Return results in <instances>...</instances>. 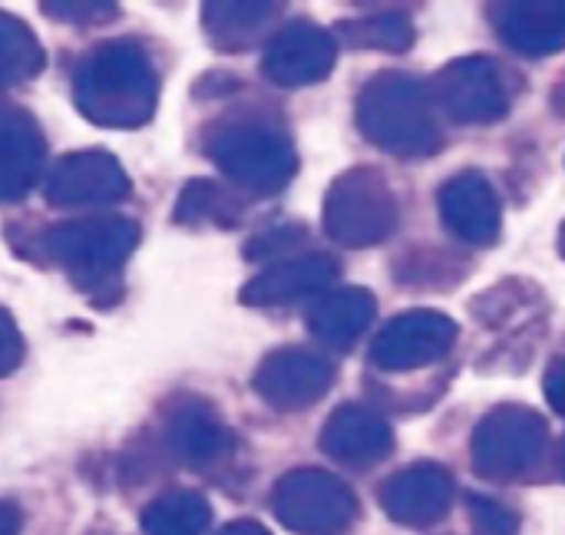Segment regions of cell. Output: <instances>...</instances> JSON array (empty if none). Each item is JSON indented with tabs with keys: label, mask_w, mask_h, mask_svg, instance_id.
I'll list each match as a JSON object with an SVG mask.
<instances>
[{
	"label": "cell",
	"mask_w": 565,
	"mask_h": 535,
	"mask_svg": "<svg viewBox=\"0 0 565 535\" xmlns=\"http://www.w3.org/2000/svg\"><path fill=\"white\" fill-rule=\"evenodd\" d=\"M53 17H60V20H73V23H99V20H106V17H93V13H86V10H96L99 3H60V0H53V3H43Z\"/></svg>",
	"instance_id": "cell-30"
},
{
	"label": "cell",
	"mask_w": 565,
	"mask_h": 535,
	"mask_svg": "<svg viewBox=\"0 0 565 535\" xmlns=\"http://www.w3.org/2000/svg\"><path fill=\"white\" fill-rule=\"evenodd\" d=\"M242 208L235 202V195L228 189H222L212 179H192L175 202V222L182 225H218V228H232L238 222Z\"/></svg>",
	"instance_id": "cell-25"
},
{
	"label": "cell",
	"mask_w": 565,
	"mask_h": 535,
	"mask_svg": "<svg viewBox=\"0 0 565 535\" xmlns=\"http://www.w3.org/2000/svg\"><path fill=\"white\" fill-rule=\"evenodd\" d=\"M23 361V338L17 321L0 308V377L13 374Z\"/></svg>",
	"instance_id": "cell-28"
},
{
	"label": "cell",
	"mask_w": 565,
	"mask_h": 535,
	"mask_svg": "<svg viewBox=\"0 0 565 535\" xmlns=\"http://www.w3.org/2000/svg\"><path fill=\"white\" fill-rule=\"evenodd\" d=\"M40 252L60 265L73 285L96 301H106V285L119 281L122 265L139 245V225L129 218H86V222H63L36 238Z\"/></svg>",
	"instance_id": "cell-4"
},
{
	"label": "cell",
	"mask_w": 565,
	"mask_h": 535,
	"mask_svg": "<svg viewBox=\"0 0 565 535\" xmlns=\"http://www.w3.org/2000/svg\"><path fill=\"white\" fill-rule=\"evenodd\" d=\"M358 126L364 139L401 159H424L440 149V126L430 93L407 73L384 69L371 76L358 99Z\"/></svg>",
	"instance_id": "cell-2"
},
{
	"label": "cell",
	"mask_w": 565,
	"mask_h": 535,
	"mask_svg": "<svg viewBox=\"0 0 565 535\" xmlns=\"http://www.w3.org/2000/svg\"><path fill=\"white\" fill-rule=\"evenodd\" d=\"M338 60V40L331 30L308 23V20H295L285 30L268 36L265 56H262V73L285 89L295 86H311L321 83L324 76H331Z\"/></svg>",
	"instance_id": "cell-13"
},
{
	"label": "cell",
	"mask_w": 565,
	"mask_h": 535,
	"mask_svg": "<svg viewBox=\"0 0 565 535\" xmlns=\"http://www.w3.org/2000/svg\"><path fill=\"white\" fill-rule=\"evenodd\" d=\"M46 162V139L36 119L0 99V202L23 199Z\"/></svg>",
	"instance_id": "cell-18"
},
{
	"label": "cell",
	"mask_w": 565,
	"mask_h": 535,
	"mask_svg": "<svg viewBox=\"0 0 565 535\" xmlns=\"http://www.w3.org/2000/svg\"><path fill=\"white\" fill-rule=\"evenodd\" d=\"M23 529V510L10 500H0V535H20Z\"/></svg>",
	"instance_id": "cell-31"
},
{
	"label": "cell",
	"mask_w": 565,
	"mask_h": 535,
	"mask_svg": "<svg viewBox=\"0 0 565 535\" xmlns=\"http://www.w3.org/2000/svg\"><path fill=\"white\" fill-rule=\"evenodd\" d=\"M209 159L245 192L275 195L298 172V152L288 132L255 116H228L205 132Z\"/></svg>",
	"instance_id": "cell-3"
},
{
	"label": "cell",
	"mask_w": 565,
	"mask_h": 535,
	"mask_svg": "<svg viewBox=\"0 0 565 535\" xmlns=\"http://www.w3.org/2000/svg\"><path fill=\"white\" fill-rule=\"evenodd\" d=\"M457 334H460L457 321L440 311H427V308L404 311L377 331L371 344V364L387 374H411L430 367L450 354Z\"/></svg>",
	"instance_id": "cell-9"
},
{
	"label": "cell",
	"mask_w": 565,
	"mask_h": 535,
	"mask_svg": "<svg viewBox=\"0 0 565 535\" xmlns=\"http://www.w3.org/2000/svg\"><path fill=\"white\" fill-rule=\"evenodd\" d=\"M437 208L444 225L467 245H493L503 228V208L497 189L480 172H460L447 179L437 192Z\"/></svg>",
	"instance_id": "cell-15"
},
{
	"label": "cell",
	"mask_w": 565,
	"mask_h": 535,
	"mask_svg": "<svg viewBox=\"0 0 565 535\" xmlns=\"http://www.w3.org/2000/svg\"><path fill=\"white\" fill-rule=\"evenodd\" d=\"M218 535H271L262 523H255V520H235V523H228L225 529Z\"/></svg>",
	"instance_id": "cell-32"
},
{
	"label": "cell",
	"mask_w": 565,
	"mask_h": 535,
	"mask_svg": "<svg viewBox=\"0 0 565 535\" xmlns=\"http://www.w3.org/2000/svg\"><path fill=\"white\" fill-rule=\"evenodd\" d=\"M271 513L295 535H341L358 520V496L341 477L305 467L275 483Z\"/></svg>",
	"instance_id": "cell-6"
},
{
	"label": "cell",
	"mask_w": 565,
	"mask_h": 535,
	"mask_svg": "<svg viewBox=\"0 0 565 535\" xmlns=\"http://www.w3.org/2000/svg\"><path fill=\"white\" fill-rule=\"evenodd\" d=\"M546 440H550V427L536 410L523 404H503L490 410L473 430V443H470L473 470L477 477L493 483L516 480L540 463Z\"/></svg>",
	"instance_id": "cell-7"
},
{
	"label": "cell",
	"mask_w": 565,
	"mask_h": 535,
	"mask_svg": "<svg viewBox=\"0 0 565 535\" xmlns=\"http://www.w3.org/2000/svg\"><path fill=\"white\" fill-rule=\"evenodd\" d=\"M73 99L96 126L136 129L146 126L159 106V76L136 40H109L79 60Z\"/></svg>",
	"instance_id": "cell-1"
},
{
	"label": "cell",
	"mask_w": 565,
	"mask_h": 535,
	"mask_svg": "<svg viewBox=\"0 0 565 535\" xmlns=\"http://www.w3.org/2000/svg\"><path fill=\"white\" fill-rule=\"evenodd\" d=\"M334 33H341L351 46H361V50L407 53L414 46V23L401 10L367 13V17H358V20H341L334 26Z\"/></svg>",
	"instance_id": "cell-24"
},
{
	"label": "cell",
	"mask_w": 565,
	"mask_h": 535,
	"mask_svg": "<svg viewBox=\"0 0 565 535\" xmlns=\"http://www.w3.org/2000/svg\"><path fill=\"white\" fill-rule=\"evenodd\" d=\"M377 314V301L367 288H338L321 295L311 308H308V331L334 347V351H348L371 324Z\"/></svg>",
	"instance_id": "cell-20"
},
{
	"label": "cell",
	"mask_w": 565,
	"mask_h": 535,
	"mask_svg": "<svg viewBox=\"0 0 565 535\" xmlns=\"http://www.w3.org/2000/svg\"><path fill=\"white\" fill-rule=\"evenodd\" d=\"M212 523V506L195 490H166L142 510L146 535H202Z\"/></svg>",
	"instance_id": "cell-22"
},
{
	"label": "cell",
	"mask_w": 565,
	"mask_h": 535,
	"mask_svg": "<svg viewBox=\"0 0 565 535\" xmlns=\"http://www.w3.org/2000/svg\"><path fill=\"white\" fill-rule=\"evenodd\" d=\"M162 447L175 463L189 470H209L235 453V434L212 404L199 397H179L162 414Z\"/></svg>",
	"instance_id": "cell-12"
},
{
	"label": "cell",
	"mask_w": 565,
	"mask_h": 535,
	"mask_svg": "<svg viewBox=\"0 0 565 535\" xmlns=\"http://www.w3.org/2000/svg\"><path fill=\"white\" fill-rule=\"evenodd\" d=\"M434 103L463 126H490L510 113L513 93L503 79V69L490 56H460L450 60L430 83Z\"/></svg>",
	"instance_id": "cell-8"
},
{
	"label": "cell",
	"mask_w": 565,
	"mask_h": 535,
	"mask_svg": "<svg viewBox=\"0 0 565 535\" xmlns=\"http://www.w3.org/2000/svg\"><path fill=\"white\" fill-rule=\"evenodd\" d=\"M321 222L331 242L344 248H367L394 235L401 222V205L394 189L374 165H358L341 172L328 185Z\"/></svg>",
	"instance_id": "cell-5"
},
{
	"label": "cell",
	"mask_w": 565,
	"mask_h": 535,
	"mask_svg": "<svg viewBox=\"0 0 565 535\" xmlns=\"http://www.w3.org/2000/svg\"><path fill=\"white\" fill-rule=\"evenodd\" d=\"M321 453L351 470H367L394 453V430L381 414L361 404H341L321 427Z\"/></svg>",
	"instance_id": "cell-16"
},
{
	"label": "cell",
	"mask_w": 565,
	"mask_h": 535,
	"mask_svg": "<svg viewBox=\"0 0 565 535\" xmlns=\"http://www.w3.org/2000/svg\"><path fill=\"white\" fill-rule=\"evenodd\" d=\"M559 473H563V480H565V440H563V450H559Z\"/></svg>",
	"instance_id": "cell-34"
},
{
	"label": "cell",
	"mask_w": 565,
	"mask_h": 535,
	"mask_svg": "<svg viewBox=\"0 0 565 535\" xmlns=\"http://www.w3.org/2000/svg\"><path fill=\"white\" fill-rule=\"evenodd\" d=\"M334 377L338 371L324 354L308 347H281L271 351L255 371V394L281 414H298L328 397Z\"/></svg>",
	"instance_id": "cell-11"
},
{
	"label": "cell",
	"mask_w": 565,
	"mask_h": 535,
	"mask_svg": "<svg viewBox=\"0 0 565 535\" xmlns=\"http://www.w3.org/2000/svg\"><path fill=\"white\" fill-rule=\"evenodd\" d=\"M341 265L331 255H298V258H285L278 265H271L268 271H262L258 278H252L242 288V301L252 308H281V304H295V301H308V298H321L328 295V288L338 281Z\"/></svg>",
	"instance_id": "cell-17"
},
{
	"label": "cell",
	"mask_w": 565,
	"mask_h": 535,
	"mask_svg": "<svg viewBox=\"0 0 565 535\" xmlns=\"http://www.w3.org/2000/svg\"><path fill=\"white\" fill-rule=\"evenodd\" d=\"M43 192L56 208H89L126 202L132 195V182L116 156L103 149H79L50 165Z\"/></svg>",
	"instance_id": "cell-10"
},
{
	"label": "cell",
	"mask_w": 565,
	"mask_h": 535,
	"mask_svg": "<svg viewBox=\"0 0 565 535\" xmlns=\"http://www.w3.org/2000/svg\"><path fill=\"white\" fill-rule=\"evenodd\" d=\"M500 40L523 56H550L565 50V0L503 3L497 13Z\"/></svg>",
	"instance_id": "cell-19"
},
{
	"label": "cell",
	"mask_w": 565,
	"mask_h": 535,
	"mask_svg": "<svg viewBox=\"0 0 565 535\" xmlns=\"http://www.w3.org/2000/svg\"><path fill=\"white\" fill-rule=\"evenodd\" d=\"M454 500L457 483L440 463H414L407 470H397L377 490L381 510L391 516V523L407 529H427L440 523L450 513Z\"/></svg>",
	"instance_id": "cell-14"
},
{
	"label": "cell",
	"mask_w": 565,
	"mask_h": 535,
	"mask_svg": "<svg viewBox=\"0 0 565 535\" xmlns=\"http://www.w3.org/2000/svg\"><path fill=\"white\" fill-rule=\"evenodd\" d=\"M281 3H205L202 23L209 40L218 50H245L265 36L271 20L278 17Z\"/></svg>",
	"instance_id": "cell-21"
},
{
	"label": "cell",
	"mask_w": 565,
	"mask_h": 535,
	"mask_svg": "<svg viewBox=\"0 0 565 535\" xmlns=\"http://www.w3.org/2000/svg\"><path fill=\"white\" fill-rule=\"evenodd\" d=\"M559 255L565 258V222H563V228H559Z\"/></svg>",
	"instance_id": "cell-33"
},
{
	"label": "cell",
	"mask_w": 565,
	"mask_h": 535,
	"mask_svg": "<svg viewBox=\"0 0 565 535\" xmlns=\"http://www.w3.org/2000/svg\"><path fill=\"white\" fill-rule=\"evenodd\" d=\"M543 390H546L550 407L565 417V357L550 361V367H546V374H543Z\"/></svg>",
	"instance_id": "cell-29"
},
{
	"label": "cell",
	"mask_w": 565,
	"mask_h": 535,
	"mask_svg": "<svg viewBox=\"0 0 565 535\" xmlns=\"http://www.w3.org/2000/svg\"><path fill=\"white\" fill-rule=\"evenodd\" d=\"M46 63L36 33L13 13L0 10V89L33 79Z\"/></svg>",
	"instance_id": "cell-23"
},
{
	"label": "cell",
	"mask_w": 565,
	"mask_h": 535,
	"mask_svg": "<svg viewBox=\"0 0 565 535\" xmlns=\"http://www.w3.org/2000/svg\"><path fill=\"white\" fill-rule=\"evenodd\" d=\"M305 242V228L301 225H268L262 228L252 242H245V258L248 261H262V258H275L281 252H291L295 245Z\"/></svg>",
	"instance_id": "cell-27"
},
{
	"label": "cell",
	"mask_w": 565,
	"mask_h": 535,
	"mask_svg": "<svg viewBox=\"0 0 565 535\" xmlns=\"http://www.w3.org/2000/svg\"><path fill=\"white\" fill-rule=\"evenodd\" d=\"M470 520L477 535H520L516 513L490 496H470Z\"/></svg>",
	"instance_id": "cell-26"
}]
</instances>
